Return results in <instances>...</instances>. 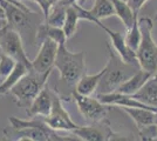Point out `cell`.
Returning <instances> with one entry per match:
<instances>
[{
	"label": "cell",
	"mask_w": 157,
	"mask_h": 141,
	"mask_svg": "<svg viewBox=\"0 0 157 141\" xmlns=\"http://www.w3.org/2000/svg\"><path fill=\"white\" fill-rule=\"evenodd\" d=\"M33 2L38 4L39 7L41 8V12H42V15H44V20L47 18V15L49 13V10L51 7L58 1V0H31Z\"/></svg>",
	"instance_id": "27"
},
{
	"label": "cell",
	"mask_w": 157,
	"mask_h": 141,
	"mask_svg": "<svg viewBox=\"0 0 157 141\" xmlns=\"http://www.w3.org/2000/svg\"><path fill=\"white\" fill-rule=\"evenodd\" d=\"M108 51H109V59L103 67L105 73L100 80L98 89L95 92L96 94H107L115 92L116 88L122 82L129 79L140 68L138 66L131 65L122 60L111 47L110 42L108 44Z\"/></svg>",
	"instance_id": "2"
},
{
	"label": "cell",
	"mask_w": 157,
	"mask_h": 141,
	"mask_svg": "<svg viewBox=\"0 0 157 141\" xmlns=\"http://www.w3.org/2000/svg\"><path fill=\"white\" fill-rule=\"evenodd\" d=\"M138 135L141 136V140L150 141V140H157V126L156 123H151L148 126L140 128V133Z\"/></svg>",
	"instance_id": "26"
},
{
	"label": "cell",
	"mask_w": 157,
	"mask_h": 141,
	"mask_svg": "<svg viewBox=\"0 0 157 141\" xmlns=\"http://www.w3.org/2000/svg\"><path fill=\"white\" fill-rule=\"evenodd\" d=\"M154 78H155V79H156V81H157V71L154 73Z\"/></svg>",
	"instance_id": "33"
},
{
	"label": "cell",
	"mask_w": 157,
	"mask_h": 141,
	"mask_svg": "<svg viewBox=\"0 0 157 141\" xmlns=\"http://www.w3.org/2000/svg\"><path fill=\"white\" fill-rule=\"evenodd\" d=\"M85 52H69L66 45H60L58 48L56 58L54 61V68L60 73V81L65 86L75 89L80 78L86 73Z\"/></svg>",
	"instance_id": "3"
},
{
	"label": "cell",
	"mask_w": 157,
	"mask_h": 141,
	"mask_svg": "<svg viewBox=\"0 0 157 141\" xmlns=\"http://www.w3.org/2000/svg\"><path fill=\"white\" fill-rule=\"evenodd\" d=\"M156 126H157V123H156Z\"/></svg>",
	"instance_id": "35"
},
{
	"label": "cell",
	"mask_w": 157,
	"mask_h": 141,
	"mask_svg": "<svg viewBox=\"0 0 157 141\" xmlns=\"http://www.w3.org/2000/svg\"><path fill=\"white\" fill-rule=\"evenodd\" d=\"M110 1L114 6V10H115V14L120 18V20L122 21L125 29H128L131 26L135 15L138 13L132 12V10L129 7L125 0H110Z\"/></svg>",
	"instance_id": "21"
},
{
	"label": "cell",
	"mask_w": 157,
	"mask_h": 141,
	"mask_svg": "<svg viewBox=\"0 0 157 141\" xmlns=\"http://www.w3.org/2000/svg\"><path fill=\"white\" fill-rule=\"evenodd\" d=\"M27 72H28V68L24 64L17 62L13 68V71L8 74L5 78V80L0 84V96L10 93L11 88L13 87L14 85L17 84V81L19 80L24 74H26Z\"/></svg>",
	"instance_id": "20"
},
{
	"label": "cell",
	"mask_w": 157,
	"mask_h": 141,
	"mask_svg": "<svg viewBox=\"0 0 157 141\" xmlns=\"http://www.w3.org/2000/svg\"><path fill=\"white\" fill-rule=\"evenodd\" d=\"M152 20H154V22H157V12L155 13V15H154V18H152Z\"/></svg>",
	"instance_id": "32"
},
{
	"label": "cell",
	"mask_w": 157,
	"mask_h": 141,
	"mask_svg": "<svg viewBox=\"0 0 157 141\" xmlns=\"http://www.w3.org/2000/svg\"><path fill=\"white\" fill-rule=\"evenodd\" d=\"M2 134H4V139L14 141H68L75 139V138L59 135L56 133V131L52 129L45 121L42 120V118L36 126L22 128H14L12 126L11 127L8 126V127L4 128Z\"/></svg>",
	"instance_id": "6"
},
{
	"label": "cell",
	"mask_w": 157,
	"mask_h": 141,
	"mask_svg": "<svg viewBox=\"0 0 157 141\" xmlns=\"http://www.w3.org/2000/svg\"><path fill=\"white\" fill-rule=\"evenodd\" d=\"M55 91V89H54ZM42 120L46 122L49 127L54 131H67V132H73L74 129L80 126L75 123L72 120L69 113L67 112L63 104H62V98L59 95V93L55 91L54 92V98H53V107L51 113L47 116H41Z\"/></svg>",
	"instance_id": "9"
},
{
	"label": "cell",
	"mask_w": 157,
	"mask_h": 141,
	"mask_svg": "<svg viewBox=\"0 0 157 141\" xmlns=\"http://www.w3.org/2000/svg\"><path fill=\"white\" fill-rule=\"evenodd\" d=\"M15 61L8 57L6 54H1L0 55V78H6L8 74L13 71L14 66H15Z\"/></svg>",
	"instance_id": "25"
},
{
	"label": "cell",
	"mask_w": 157,
	"mask_h": 141,
	"mask_svg": "<svg viewBox=\"0 0 157 141\" xmlns=\"http://www.w3.org/2000/svg\"><path fill=\"white\" fill-rule=\"evenodd\" d=\"M131 96L148 106L157 108V81L154 75Z\"/></svg>",
	"instance_id": "15"
},
{
	"label": "cell",
	"mask_w": 157,
	"mask_h": 141,
	"mask_svg": "<svg viewBox=\"0 0 157 141\" xmlns=\"http://www.w3.org/2000/svg\"><path fill=\"white\" fill-rule=\"evenodd\" d=\"M154 75V73L148 72L143 68H138L135 73L131 75L129 79H127L124 82H122L115 92L122 94H128V95H132L134 93H136L140 88L143 86L147 81L150 79Z\"/></svg>",
	"instance_id": "14"
},
{
	"label": "cell",
	"mask_w": 157,
	"mask_h": 141,
	"mask_svg": "<svg viewBox=\"0 0 157 141\" xmlns=\"http://www.w3.org/2000/svg\"><path fill=\"white\" fill-rule=\"evenodd\" d=\"M45 38L52 39L55 41L58 45H66L67 41V37H66L65 32L62 29V27L52 26L49 24H47L45 21H42L38 27V33H36V41L42 40Z\"/></svg>",
	"instance_id": "18"
},
{
	"label": "cell",
	"mask_w": 157,
	"mask_h": 141,
	"mask_svg": "<svg viewBox=\"0 0 157 141\" xmlns=\"http://www.w3.org/2000/svg\"><path fill=\"white\" fill-rule=\"evenodd\" d=\"M102 31H105V33L108 34L109 39H110V45L111 47L114 48V51L117 53V55L122 59L123 61L128 62V64H131V65H135V66H138V61L137 58H136V53L135 51H132L131 48L128 47V45L125 44L124 40V35L121 33V32H117V31H113L109 27H107L105 25H103L101 21L98 22V25Z\"/></svg>",
	"instance_id": "12"
},
{
	"label": "cell",
	"mask_w": 157,
	"mask_h": 141,
	"mask_svg": "<svg viewBox=\"0 0 157 141\" xmlns=\"http://www.w3.org/2000/svg\"><path fill=\"white\" fill-rule=\"evenodd\" d=\"M0 48L2 53L11 57L15 62L24 64L28 68V71L32 69V60H29L28 55L25 52L21 35L17 31L8 28L6 25L0 41Z\"/></svg>",
	"instance_id": "7"
},
{
	"label": "cell",
	"mask_w": 157,
	"mask_h": 141,
	"mask_svg": "<svg viewBox=\"0 0 157 141\" xmlns=\"http://www.w3.org/2000/svg\"><path fill=\"white\" fill-rule=\"evenodd\" d=\"M80 20V15L76 10L75 5L73 4V1L69 4V6L67 7V12H66V19L63 22V26L62 29L65 32L67 39L72 38L76 33V29H78V22Z\"/></svg>",
	"instance_id": "22"
},
{
	"label": "cell",
	"mask_w": 157,
	"mask_h": 141,
	"mask_svg": "<svg viewBox=\"0 0 157 141\" xmlns=\"http://www.w3.org/2000/svg\"><path fill=\"white\" fill-rule=\"evenodd\" d=\"M103 73H105V68H102L100 72L95 74L85 73L78 81L75 86V91L82 95H93L98 89V86Z\"/></svg>",
	"instance_id": "16"
},
{
	"label": "cell",
	"mask_w": 157,
	"mask_h": 141,
	"mask_svg": "<svg viewBox=\"0 0 157 141\" xmlns=\"http://www.w3.org/2000/svg\"><path fill=\"white\" fill-rule=\"evenodd\" d=\"M72 1L71 0H58L49 10V13L45 19V22L52 25V26L62 27L66 19V12L67 7L69 6Z\"/></svg>",
	"instance_id": "19"
},
{
	"label": "cell",
	"mask_w": 157,
	"mask_h": 141,
	"mask_svg": "<svg viewBox=\"0 0 157 141\" xmlns=\"http://www.w3.org/2000/svg\"><path fill=\"white\" fill-rule=\"evenodd\" d=\"M121 109L130 116L131 120L135 122L138 129L144 126L155 123V112L154 111L138 107H121Z\"/></svg>",
	"instance_id": "17"
},
{
	"label": "cell",
	"mask_w": 157,
	"mask_h": 141,
	"mask_svg": "<svg viewBox=\"0 0 157 141\" xmlns=\"http://www.w3.org/2000/svg\"><path fill=\"white\" fill-rule=\"evenodd\" d=\"M0 20L5 21L6 20V15H5V11H4V8L0 6Z\"/></svg>",
	"instance_id": "29"
},
{
	"label": "cell",
	"mask_w": 157,
	"mask_h": 141,
	"mask_svg": "<svg viewBox=\"0 0 157 141\" xmlns=\"http://www.w3.org/2000/svg\"><path fill=\"white\" fill-rule=\"evenodd\" d=\"M76 1H78V2L80 4V5H83V4H85V2L87 1V0H76Z\"/></svg>",
	"instance_id": "31"
},
{
	"label": "cell",
	"mask_w": 157,
	"mask_h": 141,
	"mask_svg": "<svg viewBox=\"0 0 157 141\" xmlns=\"http://www.w3.org/2000/svg\"><path fill=\"white\" fill-rule=\"evenodd\" d=\"M148 0H127V4L129 5L134 13H140L141 8L143 7V5Z\"/></svg>",
	"instance_id": "28"
},
{
	"label": "cell",
	"mask_w": 157,
	"mask_h": 141,
	"mask_svg": "<svg viewBox=\"0 0 157 141\" xmlns=\"http://www.w3.org/2000/svg\"><path fill=\"white\" fill-rule=\"evenodd\" d=\"M89 12L96 20H102L116 15L110 0H95L94 6L89 10Z\"/></svg>",
	"instance_id": "23"
},
{
	"label": "cell",
	"mask_w": 157,
	"mask_h": 141,
	"mask_svg": "<svg viewBox=\"0 0 157 141\" xmlns=\"http://www.w3.org/2000/svg\"><path fill=\"white\" fill-rule=\"evenodd\" d=\"M0 6L4 8L6 20L5 25L8 28L17 31L21 35L22 41L34 45L36 42L38 27L42 22V19H39L38 13L31 11L27 6L15 5L13 0H0Z\"/></svg>",
	"instance_id": "1"
},
{
	"label": "cell",
	"mask_w": 157,
	"mask_h": 141,
	"mask_svg": "<svg viewBox=\"0 0 157 141\" xmlns=\"http://www.w3.org/2000/svg\"><path fill=\"white\" fill-rule=\"evenodd\" d=\"M71 1H75V0H71Z\"/></svg>",
	"instance_id": "34"
},
{
	"label": "cell",
	"mask_w": 157,
	"mask_h": 141,
	"mask_svg": "<svg viewBox=\"0 0 157 141\" xmlns=\"http://www.w3.org/2000/svg\"><path fill=\"white\" fill-rule=\"evenodd\" d=\"M58 48H59V45L52 39H48V38L42 39L39 52L32 60L33 71L38 73H46L48 71H53Z\"/></svg>",
	"instance_id": "11"
},
{
	"label": "cell",
	"mask_w": 157,
	"mask_h": 141,
	"mask_svg": "<svg viewBox=\"0 0 157 141\" xmlns=\"http://www.w3.org/2000/svg\"><path fill=\"white\" fill-rule=\"evenodd\" d=\"M4 31H5V25L0 28V41H1V37H2V33H4Z\"/></svg>",
	"instance_id": "30"
},
{
	"label": "cell",
	"mask_w": 157,
	"mask_h": 141,
	"mask_svg": "<svg viewBox=\"0 0 157 141\" xmlns=\"http://www.w3.org/2000/svg\"><path fill=\"white\" fill-rule=\"evenodd\" d=\"M54 92L55 91L51 89L46 84L45 87L40 91V93L32 101V104L27 107V116H47L49 114L53 107Z\"/></svg>",
	"instance_id": "13"
},
{
	"label": "cell",
	"mask_w": 157,
	"mask_h": 141,
	"mask_svg": "<svg viewBox=\"0 0 157 141\" xmlns=\"http://www.w3.org/2000/svg\"><path fill=\"white\" fill-rule=\"evenodd\" d=\"M72 99L75 101L80 113L88 122H96L105 119L111 106L102 104L96 96L82 95L75 89L72 92Z\"/></svg>",
	"instance_id": "8"
},
{
	"label": "cell",
	"mask_w": 157,
	"mask_h": 141,
	"mask_svg": "<svg viewBox=\"0 0 157 141\" xmlns=\"http://www.w3.org/2000/svg\"><path fill=\"white\" fill-rule=\"evenodd\" d=\"M78 139L85 141H108L115 139V133L108 119H102L96 122H90L86 126H78L73 131Z\"/></svg>",
	"instance_id": "10"
},
{
	"label": "cell",
	"mask_w": 157,
	"mask_h": 141,
	"mask_svg": "<svg viewBox=\"0 0 157 141\" xmlns=\"http://www.w3.org/2000/svg\"><path fill=\"white\" fill-rule=\"evenodd\" d=\"M125 1H127V0H125Z\"/></svg>",
	"instance_id": "36"
},
{
	"label": "cell",
	"mask_w": 157,
	"mask_h": 141,
	"mask_svg": "<svg viewBox=\"0 0 157 141\" xmlns=\"http://www.w3.org/2000/svg\"><path fill=\"white\" fill-rule=\"evenodd\" d=\"M52 72L53 71H48L46 73H38L29 69L17 81L8 94L13 96L15 104L19 107L27 108L40 93V91L45 87Z\"/></svg>",
	"instance_id": "4"
},
{
	"label": "cell",
	"mask_w": 157,
	"mask_h": 141,
	"mask_svg": "<svg viewBox=\"0 0 157 141\" xmlns=\"http://www.w3.org/2000/svg\"><path fill=\"white\" fill-rule=\"evenodd\" d=\"M138 18H140L138 14H136L135 18H134L132 24H131V26L127 29V34L124 35L125 44L132 51L137 49L138 45H140V41H141V28H140Z\"/></svg>",
	"instance_id": "24"
},
{
	"label": "cell",
	"mask_w": 157,
	"mask_h": 141,
	"mask_svg": "<svg viewBox=\"0 0 157 141\" xmlns=\"http://www.w3.org/2000/svg\"><path fill=\"white\" fill-rule=\"evenodd\" d=\"M141 28V41L135 51L140 68L155 73L157 71V44L152 37L154 20L149 17L138 18Z\"/></svg>",
	"instance_id": "5"
}]
</instances>
